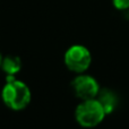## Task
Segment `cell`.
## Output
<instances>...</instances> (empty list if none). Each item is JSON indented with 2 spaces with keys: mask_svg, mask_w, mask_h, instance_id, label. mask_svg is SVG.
Segmentation results:
<instances>
[{
  "mask_svg": "<svg viewBox=\"0 0 129 129\" xmlns=\"http://www.w3.org/2000/svg\"><path fill=\"white\" fill-rule=\"evenodd\" d=\"M114 8L118 10H127L129 9V0H112Z\"/></svg>",
  "mask_w": 129,
  "mask_h": 129,
  "instance_id": "7",
  "label": "cell"
},
{
  "mask_svg": "<svg viewBox=\"0 0 129 129\" xmlns=\"http://www.w3.org/2000/svg\"><path fill=\"white\" fill-rule=\"evenodd\" d=\"M4 103L11 110L20 111L29 104L32 99L31 89L22 80H18L15 76H6V83L1 91Z\"/></svg>",
  "mask_w": 129,
  "mask_h": 129,
  "instance_id": "1",
  "label": "cell"
},
{
  "mask_svg": "<svg viewBox=\"0 0 129 129\" xmlns=\"http://www.w3.org/2000/svg\"><path fill=\"white\" fill-rule=\"evenodd\" d=\"M71 88L75 95L82 101L96 99L101 89L95 78L89 75H84V74H79L74 78L71 82Z\"/></svg>",
  "mask_w": 129,
  "mask_h": 129,
  "instance_id": "4",
  "label": "cell"
},
{
  "mask_svg": "<svg viewBox=\"0 0 129 129\" xmlns=\"http://www.w3.org/2000/svg\"><path fill=\"white\" fill-rule=\"evenodd\" d=\"M1 69L7 76H15L22 69V60L17 56H7L2 58Z\"/></svg>",
  "mask_w": 129,
  "mask_h": 129,
  "instance_id": "6",
  "label": "cell"
},
{
  "mask_svg": "<svg viewBox=\"0 0 129 129\" xmlns=\"http://www.w3.org/2000/svg\"><path fill=\"white\" fill-rule=\"evenodd\" d=\"M1 62H2V56H1V53H0V68H1Z\"/></svg>",
  "mask_w": 129,
  "mask_h": 129,
  "instance_id": "8",
  "label": "cell"
},
{
  "mask_svg": "<svg viewBox=\"0 0 129 129\" xmlns=\"http://www.w3.org/2000/svg\"><path fill=\"white\" fill-rule=\"evenodd\" d=\"M63 61L70 71L83 74L89 68L92 63V54L86 47L80 44L71 45L64 52Z\"/></svg>",
  "mask_w": 129,
  "mask_h": 129,
  "instance_id": "3",
  "label": "cell"
},
{
  "mask_svg": "<svg viewBox=\"0 0 129 129\" xmlns=\"http://www.w3.org/2000/svg\"><path fill=\"white\" fill-rule=\"evenodd\" d=\"M96 100L101 103L107 116L111 114L116 110L117 105H118V96L112 89L109 88L100 89L98 96H96Z\"/></svg>",
  "mask_w": 129,
  "mask_h": 129,
  "instance_id": "5",
  "label": "cell"
},
{
  "mask_svg": "<svg viewBox=\"0 0 129 129\" xmlns=\"http://www.w3.org/2000/svg\"><path fill=\"white\" fill-rule=\"evenodd\" d=\"M105 113L103 107L96 99L84 100L75 110V118L78 125L84 128H94L104 120Z\"/></svg>",
  "mask_w": 129,
  "mask_h": 129,
  "instance_id": "2",
  "label": "cell"
}]
</instances>
